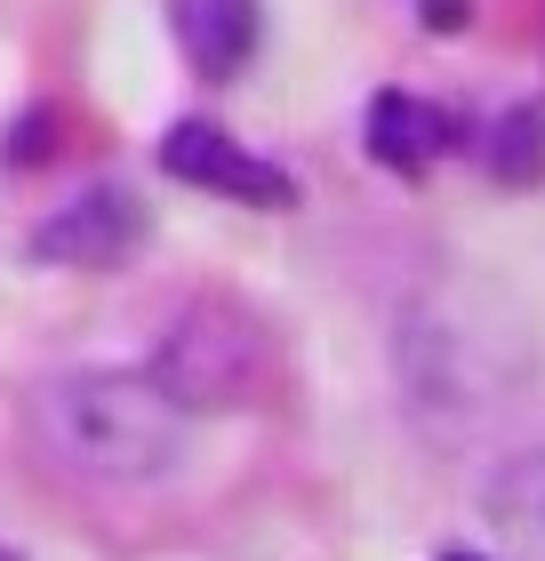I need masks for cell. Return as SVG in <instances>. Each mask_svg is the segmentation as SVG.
<instances>
[{
	"label": "cell",
	"instance_id": "obj_1",
	"mask_svg": "<svg viewBox=\"0 0 545 561\" xmlns=\"http://www.w3.org/2000/svg\"><path fill=\"white\" fill-rule=\"evenodd\" d=\"M394 386L425 442H489L537 386V329L498 280L433 273L394 313Z\"/></svg>",
	"mask_w": 545,
	"mask_h": 561
},
{
	"label": "cell",
	"instance_id": "obj_2",
	"mask_svg": "<svg viewBox=\"0 0 545 561\" xmlns=\"http://www.w3.org/2000/svg\"><path fill=\"white\" fill-rule=\"evenodd\" d=\"M33 449L81 490H152L185 457V410L152 386V369H72L24 401Z\"/></svg>",
	"mask_w": 545,
	"mask_h": 561
},
{
	"label": "cell",
	"instance_id": "obj_3",
	"mask_svg": "<svg viewBox=\"0 0 545 561\" xmlns=\"http://www.w3.org/2000/svg\"><path fill=\"white\" fill-rule=\"evenodd\" d=\"M281 377V345H273V321L257 305L225 297V289H201L169 313L161 345H152V386H161L185 417H232V410H257Z\"/></svg>",
	"mask_w": 545,
	"mask_h": 561
},
{
	"label": "cell",
	"instance_id": "obj_4",
	"mask_svg": "<svg viewBox=\"0 0 545 561\" xmlns=\"http://www.w3.org/2000/svg\"><path fill=\"white\" fill-rule=\"evenodd\" d=\"M137 241H145V209H137L121 185H96V193L65 201V209L41 225V233H33V257L72 265V273H105V265H121Z\"/></svg>",
	"mask_w": 545,
	"mask_h": 561
},
{
	"label": "cell",
	"instance_id": "obj_5",
	"mask_svg": "<svg viewBox=\"0 0 545 561\" xmlns=\"http://www.w3.org/2000/svg\"><path fill=\"white\" fill-rule=\"evenodd\" d=\"M161 169L185 176V185H209V193H232V201H257V209H289L297 185L281 176L273 161H257L249 145H232L209 121H177L169 145H161Z\"/></svg>",
	"mask_w": 545,
	"mask_h": 561
},
{
	"label": "cell",
	"instance_id": "obj_6",
	"mask_svg": "<svg viewBox=\"0 0 545 561\" xmlns=\"http://www.w3.org/2000/svg\"><path fill=\"white\" fill-rule=\"evenodd\" d=\"M481 514L506 538L513 561H545V449L506 457V466L481 481Z\"/></svg>",
	"mask_w": 545,
	"mask_h": 561
},
{
	"label": "cell",
	"instance_id": "obj_7",
	"mask_svg": "<svg viewBox=\"0 0 545 561\" xmlns=\"http://www.w3.org/2000/svg\"><path fill=\"white\" fill-rule=\"evenodd\" d=\"M370 152L385 169H401V176H418V169H433L441 152H457V121L441 113V105H425V96H377L370 105Z\"/></svg>",
	"mask_w": 545,
	"mask_h": 561
},
{
	"label": "cell",
	"instance_id": "obj_8",
	"mask_svg": "<svg viewBox=\"0 0 545 561\" xmlns=\"http://www.w3.org/2000/svg\"><path fill=\"white\" fill-rule=\"evenodd\" d=\"M177 41L209 81H232L257 48V0H177Z\"/></svg>",
	"mask_w": 545,
	"mask_h": 561
},
{
	"label": "cell",
	"instance_id": "obj_9",
	"mask_svg": "<svg viewBox=\"0 0 545 561\" xmlns=\"http://www.w3.org/2000/svg\"><path fill=\"white\" fill-rule=\"evenodd\" d=\"M489 169H498L506 185L545 176V121H537V113H506V121H498V152H489Z\"/></svg>",
	"mask_w": 545,
	"mask_h": 561
},
{
	"label": "cell",
	"instance_id": "obj_10",
	"mask_svg": "<svg viewBox=\"0 0 545 561\" xmlns=\"http://www.w3.org/2000/svg\"><path fill=\"white\" fill-rule=\"evenodd\" d=\"M441 561H481V553H441Z\"/></svg>",
	"mask_w": 545,
	"mask_h": 561
},
{
	"label": "cell",
	"instance_id": "obj_11",
	"mask_svg": "<svg viewBox=\"0 0 545 561\" xmlns=\"http://www.w3.org/2000/svg\"><path fill=\"white\" fill-rule=\"evenodd\" d=\"M0 561H24V553H16V546H0Z\"/></svg>",
	"mask_w": 545,
	"mask_h": 561
}]
</instances>
